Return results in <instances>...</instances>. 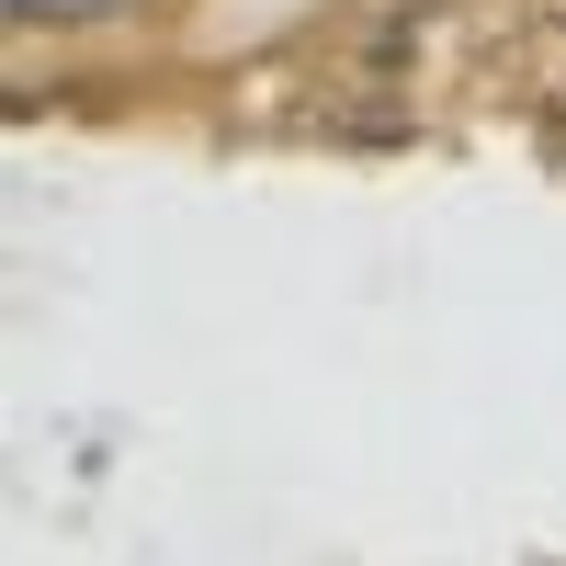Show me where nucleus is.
Masks as SVG:
<instances>
[{
    "label": "nucleus",
    "mask_w": 566,
    "mask_h": 566,
    "mask_svg": "<svg viewBox=\"0 0 566 566\" xmlns=\"http://www.w3.org/2000/svg\"><path fill=\"white\" fill-rule=\"evenodd\" d=\"M91 12H125V0H12V23H91Z\"/></svg>",
    "instance_id": "1"
}]
</instances>
